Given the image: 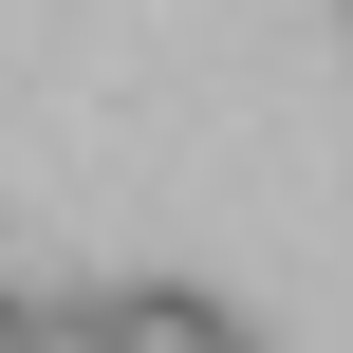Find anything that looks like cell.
<instances>
[{"mask_svg":"<svg viewBox=\"0 0 353 353\" xmlns=\"http://www.w3.org/2000/svg\"><path fill=\"white\" fill-rule=\"evenodd\" d=\"M0 353H19V279H0Z\"/></svg>","mask_w":353,"mask_h":353,"instance_id":"2","label":"cell"},{"mask_svg":"<svg viewBox=\"0 0 353 353\" xmlns=\"http://www.w3.org/2000/svg\"><path fill=\"white\" fill-rule=\"evenodd\" d=\"M19 353H242V298H205V279H93V298H19Z\"/></svg>","mask_w":353,"mask_h":353,"instance_id":"1","label":"cell"}]
</instances>
